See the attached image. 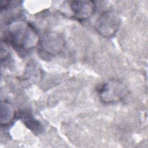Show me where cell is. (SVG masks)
Masks as SVG:
<instances>
[{
  "instance_id": "cell-6",
  "label": "cell",
  "mask_w": 148,
  "mask_h": 148,
  "mask_svg": "<svg viewBox=\"0 0 148 148\" xmlns=\"http://www.w3.org/2000/svg\"><path fill=\"white\" fill-rule=\"evenodd\" d=\"M15 112L12 106L7 102H2L1 104L0 123L1 125H7L13 120Z\"/></svg>"
},
{
  "instance_id": "cell-3",
  "label": "cell",
  "mask_w": 148,
  "mask_h": 148,
  "mask_svg": "<svg viewBox=\"0 0 148 148\" xmlns=\"http://www.w3.org/2000/svg\"><path fill=\"white\" fill-rule=\"evenodd\" d=\"M121 19L118 14L113 11L103 13L97 20L95 28L98 32L105 38L113 36L120 28Z\"/></svg>"
},
{
  "instance_id": "cell-5",
  "label": "cell",
  "mask_w": 148,
  "mask_h": 148,
  "mask_svg": "<svg viewBox=\"0 0 148 148\" xmlns=\"http://www.w3.org/2000/svg\"><path fill=\"white\" fill-rule=\"evenodd\" d=\"M65 45L64 39L58 34L50 33L46 35L41 42V47L46 53L54 56L59 54Z\"/></svg>"
},
{
  "instance_id": "cell-7",
  "label": "cell",
  "mask_w": 148,
  "mask_h": 148,
  "mask_svg": "<svg viewBox=\"0 0 148 148\" xmlns=\"http://www.w3.org/2000/svg\"><path fill=\"white\" fill-rule=\"evenodd\" d=\"M23 117H24V123L32 132L36 134L42 132L43 128L42 124L39 121L29 115H27L26 116H24Z\"/></svg>"
},
{
  "instance_id": "cell-1",
  "label": "cell",
  "mask_w": 148,
  "mask_h": 148,
  "mask_svg": "<svg viewBox=\"0 0 148 148\" xmlns=\"http://www.w3.org/2000/svg\"><path fill=\"white\" fill-rule=\"evenodd\" d=\"M8 33L10 43L16 47L25 50L34 48L39 42V37L36 29L23 20L10 22L8 25Z\"/></svg>"
},
{
  "instance_id": "cell-4",
  "label": "cell",
  "mask_w": 148,
  "mask_h": 148,
  "mask_svg": "<svg viewBox=\"0 0 148 148\" xmlns=\"http://www.w3.org/2000/svg\"><path fill=\"white\" fill-rule=\"evenodd\" d=\"M70 7L73 12V17L80 21L90 18L95 10L94 2L87 0L73 1L71 2Z\"/></svg>"
},
{
  "instance_id": "cell-2",
  "label": "cell",
  "mask_w": 148,
  "mask_h": 148,
  "mask_svg": "<svg viewBox=\"0 0 148 148\" xmlns=\"http://www.w3.org/2000/svg\"><path fill=\"white\" fill-rule=\"evenodd\" d=\"M98 91L101 101L107 104L122 101L129 92L125 84L117 80L107 81L100 86Z\"/></svg>"
}]
</instances>
